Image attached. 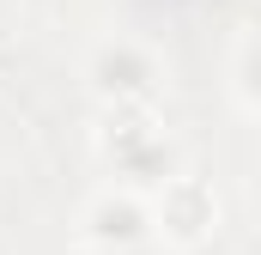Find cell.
Returning <instances> with one entry per match:
<instances>
[{
    "label": "cell",
    "mask_w": 261,
    "mask_h": 255,
    "mask_svg": "<svg viewBox=\"0 0 261 255\" xmlns=\"http://www.w3.org/2000/svg\"><path fill=\"white\" fill-rule=\"evenodd\" d=\"M213 219H219V200H213V189H206L200 176H164V183H158V200H152V231H158L164 243L195 249V243H206Z\"/></svg>",
    "instance_id": "cell-1"
},
{
    "label": "cell",
    "mask_w": 261,
    "mask_h": 255,
    "mask_svg": "<svg viewBox=\"0 0 261 255\" xmlns=\"http://www.w3.org/2000/svg\"><path fill=\"white\" fill-rule=\"evenodd\" d=\"M103 152L122 164V170H140L146 158H158V122H152V97H116V110L103 116Z\"/></svg>",
    "instance_id": "cell-2"
},
{
    "label": "cell",
    "mask_w": 261,
    "mask_h": 255,
    "mask_svg": "<svg viewBox=\"0 0 261 255\" xmlns=\"http://www.w3.org/2000/svg\"><path fill=\"white\" fill-rule=\"evenodd\" d=\"M146 231H152V213H146L134 194H103V200H91V213H85V237H91L97 249H110V255L140 249Z\"/></svg>",
    "instance_id": "cell-3"
},
{
    "label": "cell",
    "mask_w": 261,
    "mask_h": 255,
    "mask_svg": "<svg viewBox=\"0 0 261 255\" xmlns=\"http://www.w3.org/2000/svg\"><path fill=\"white\" fill-rule=\"evenodd\" d=\"M91 85H97L103 97H152L158 67H152L146 49H134V43H110V49H97V61H91Z\"/></svg>",
    "instance_id": "cell-4"
},
{
    "label": "cell",
    "mask_w": 261,
    "mask_h": 255,
    "mask_svg": "<svg viewBox=\"0 0 261 255\" xmlns=\"http://www.w3.org/2000/svg\"><path fill=\"white\" fill-rule=\"evenodd\" d=\"M237 91H243L249 104H261V43H249V49H243V67H237Z\"/></svg>",
    "instance_id": "cell-5"
}]
</instances>
